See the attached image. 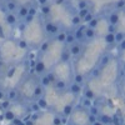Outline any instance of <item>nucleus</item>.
Returning a JSON list of instances; mask_svg holds the SVG:
<instances>
[{
	"label": "nucleus",
	"mask_w": 125,
	"mask_h": 125,
	"mask_svg": "<svg viewBox=\"0 0 125 125\" xmlns=\"http://www.w3.org/2000/svg\"><path fill=\"white\" fill-rule=\"evenodd\" d=\"M0 60H1V53H0Z\"/></svg>",
	"instance_id": "6e6d98bb"
},
{
	"label": "nucleus",
	"mask_w": 125,
	"mask_h": 125,
	"mask_svg": "<svg viewBox=\"0 0 125 125\" xmlns=\"http://www.w3.org/2000/svg\"><path fill=\"white\" fill-rule=\"evenodd\" d=\"M95 36H96V31H95V29L88 28V26H86L85 33H84V40H93Z\"/></svg>",
	"instance_id": "2eb2a0df"
},
{
	"label": "nucleus",
	"mask_w": 125,
	"mask_h": 125,
	"mask_svg": "<svg viewBox=\"0 0 125 125\" xmlns=\"http://www.w3.org/2000/svg\"><path fill=\"white\" fill-rule=\"evenodd\" d=\"M44 93H45V89L41 86L39 83H36L34 89H33V91H31V99H33V100H38L39 98L44 96Z\"/></svg>",
	"instance_id": "f03ea898"
},
{
	"label": "nucleus",
	"mask_w": 125,
	"mask_h": 125,
	"mask_svg": "<svg viewBox=\"0 0 125 125\" xmlns=\"http://www.w3.org/2000/svg\"><path fill=\"white\" fill-rule=\"evenodd\" d=\"M68 49L70 51L71 56H75V58L79 56L81 54V51H83V46H81V44L79 43V41H75L74 44H71L70 46H68Z\"/></svg>",
	"instance_id": "7ed1b4c3"
},
{
	"label": "nucleus",
	"mask_w": 125,
	"mask_h": 125,
	"mask_svg": "<svg viewBox=\"0 0 125 125\" xmlns=\"http://www.w3.org/2000/svg\"><path fill=\"white\" fill-rule=\"evenodd\" d=\"M83 95H84V98H86V99H90V100H93V99H95V93H94L90 88H84V90H83Z\"/></svg>",
	"instance_id": "aec40b11"
},
{
	"label": "nucleus",
	"mask_w": 125,
	"mask_h": 125,
	"mask_svg": "<svg viewBox=\"0 0 125 125\" xmlns=\"http://www.w3.org/2000/svg\"><path fill=\"white\" fill-rule=\"evenodd\" d=\"M34 19H35L34 16H30V15H28V16H26V18L24 19V24H25V23L28 24V23H30V21H33Z\"/></svg>",
	"instance_id": "49530a36"
},
{
	"label": "nucleus",
	"mask_w": 125,
	"mask_h": 125,
	"mask_svg": "<svg viewBox=\"0 0 125 125\" xmlns=\"http://www.w3.org/2000/svg\"><path fill=\"white\" fill-rule=\"evenodd\" d=\"M53 86H54V89H55L56 91H59V93H61V91H65V90L69 88L68 83H66L65 80H58V79L53 83Z\"/></svg>",
	"instance_id": "6e6552de"
},
{
	"label": "nucleus",
	"mask_w": 125,
	"mask_h": 125,
	"mask_svg": "<svg viewBox=\"0 0 125 125\" xmlns=\"http://www.w3.org/2000/svg\"><path fill=\"white\" fill-rule=\"evenodd\" d=\"M4 98H5V91L0 88V100H4Z\"/></svg>",
	"instance_id": "8fccbe9b"
},
{
	"label": "nucleus",
	"mask_w": 125,
	"mask_h": 125,
	"mask_svg": "<svg viewBox=\"0 0 125 125\" xmlns=\"http://www.w3.org/2000/svg\"><path fill=\"white\" fill-rule=\"evenodd\" d=\"M119 49L121 51H125V39L121 41V43H119Z\"/></svg>",
	"instance_id": "09e8293b"
},
{
	"label": "nucleus",
	"mask_w": 125,
	"mask_h": 125,
	"mask_svg": "<svg viewBox=\"0 0 125 125\" xmlns=\"http://www.w3.org/2000/svg\"><path fill=\"white\" fill-rule=\"evenodd\" d=\"M3 33H4V30H3V26L0 25V36H4V34H3Z\"/></svg>",
	"instance_id": "864d4df0"
},
{
	"label": "nucleus",
	"mask_w": 125,
	"mask_h": 125,
	"mask_svg": "<svg viewBox=\"0 0 125 125\" xmlns=\"http://www.w3.org/2000/svg\"><path fill=\"white\" fill-rule=\"evenodd\" d=\"M73 81H74V83H76V84H80V85H83V84L85 83V76L83 75V74H80V73H75L74 78H73Z\"/></svg>",
	"instance_id": "5701e85b"
},
{
	"label": "nucleus",
	"mask_w": 125,
	"mask_h": 125,
	"mask_svg": "<svg viewBox=\"0 0 125 125\" xmlns=\"http://www.w3.org/2000/svg\"><path fill=\"white\" fill-rule=\"evenodd\" d=\"M90 125H104V124H103L101 121H99V120H98V121H95V123H93V124H90Z\"/></svg>",
	"instance_id": "603ef678"
},
{
	"label": "nucleus",
	"mask_w": 125,
	"mask_h": 125,
	"mask_svg": "<svg viewBox=\"0 0 125 125\" xmlns=\"http://www.w3.org/2000/svg\"><path fill=\"white\" fill-rule=\"evenodd\" d=\"M108 33H110V34H115L116 33V26L115 25H108Z\"/></svg>",
	"instance_id": "79ce46f5"
},
{
	"label": "nucleus",
	"mask_w": 125,
	"mask_h": 125,
	"mask_svg": "<svg viewBox=\"0 0 125 125\" xmlns=\"http://www.w3.org/2000/svg\"><path fill=\"white\" fill-rule=\"evenodd\" d=\"M94 19V15H93V13H89L84 19H83V23H84V24H88L89 21H91V20Z\"/></svg>",
	"instance_id": "58836bf2"
},
{
	"label": "nucleus",
	"mask_w": 125,
	"mask_h": 125,
	"mask_svg": "<svg viewBox=\"0 0 125 125\" xmlns=\"http://www.w3.org/2000/svg\"><path fill=\"white\" fill-rule=\"evenodd\" d=\"M5 96L10 101H18L19 100V96H20V93H18L16 89H10V90H8L5 93Z\"/></svg>",
	"instance_id": "9d476101"
},
{
	"label": "nucleus",
	"mask_w": 125,
	"mask_h": 125,
	"mask_svg": "<svg viewBox=\"0 0 125 125\" xmlns=\"http://www.w3.org/2000/svg\"><path fill=\"white\" fill-rule=\"evenodd\" d=\"M19 5L16 0H6L5 1V11L6 13H16Z\"/></svg>",
	"instance_id": "39448f33"
},
{
	"label": "nucleus",
	"mask_w": 125,
	"mask_h": 125,
	"mask_svg": "<svg viewBox=\"0 0 125 125\" xmlns=\"http://www.w3.org/2000/svg\"><path fill=\"white\" fill-rule=\"evenodd\" d=\"M89 13H91L90 11V8H85V9H81V10H79V11H78V15L81 18V19H84Z\"/></svg>",
	"instance_id": "2f4dec72"
},
{
	"label": "nucleus",
	"mask_w": 125,
	"mask_h": 125,
	"mask_svg": "<svg viewBox=\"0 0 125 125\" xmlns=\"http://www.w3.org/2000/svg\"><path fill=\"white\" fill-rule=\"evenodd\" d=\"M34 69H35V74H38V75L46 74V73H45V70H46V69H45V64H44L41 60H36Z\"/></svg>",
	"instance_id": "f8f14e48"
},
{
	"label": "nucleus",
	"mask_w": 125,
	"mask_h": 125,
	"mask_svg": "<svg viewBox=\"0 0 125 125\" xmlns=\"http://www.w3.org/2000/svg\"><path fill=\"white\" fill-rule=\"evenodd\" d=\"M29 15L34 16V18L38 15V8H36V5H30L29 6Z\"/></svg>",
	"instance_id": "473e14b6"
},
{
	"label": "nucleus",
	"mask_w": 125,
	"mask_h": 125,
	"mask_svg": "<svg viewBox=\"0 0 125 125\" xmlns=\"http://www.w3.org/2000/svg\"><path fill=\"white\" fill-rule=\"evenodd\" d=\"M36 3L43 6V5H48L49 4V0H36Z\"/></svg>",
	"instance_id": "de8ad7c7"
},
{
	"label": "nucleus",
	"mask_w": 125,
	"mask_h": 125,
	"mask_svg": "<svg viewBox=\"0 0 125 125\" xmlns=\"http://www.w3.org/2000/svg\"><path fill=\"white\" fill-rule=\"evenodd\" d=\"M85 25L84 24H81L80 26H78V28H75V30H74V36H75V40L76 41H83L84 40V33H85Z\"/></svg>",
	"instance_id": "20e7f679"
},
{
	"label": "nucleus",
	"mask_w": 125,
	"mask_h": 125,
	"mask_svg": "<svg viewBox=\"0 0 125 125\" xmlns=\"http://www.w3.org/2000/svg\"><path fill=\"white\" fill-rule=\"evenodd\" d=\"M125 6V0H119V1L115 4V8L116 9H121V8H124Z\"/></svg>",
	"instance_id": "37998d69"
},
{
	"label": "nucleus",
	"mask_w": 125,
	"mask_h": 125,
	"mask_svg": "<svg viewBox=\"0 0 125 125\" xmlns=\"http://www.w3.org/2000/svg\"><path fill=\"white\" fill-rule=\"evenodd\" d=\"M18 45L21 48V49H26L28 48V44H26V41H24V40H20L19 43H18Z\"/></svg>",
	"instance_id": "c03bdc74"
},
{
	"label": "nucleus",
	"mask_w": 125,
	"mask_h": 125,
	"mask_svg": "<svg viewBox=\"0 0 125 125\" xmlns=\"http://www.w3.org/2000/svg\"><path fill=\"white\" fill-rule=\"evenodd\" d=\"M124 39H125V34L121 33V31H116V33H115V43L119 44V43H121Z\"/></svg>",
	"instance_id": "7c9ffc66"
},
{
	"label": "nucleus",
	"mask_w": 125,
	"mask_h": 125,
	"mask_svg": "<svg viewBox=\"0 0 125 125\" xmlns=\"http://www.w3.org/2000/svg\"><path fill=\"white\" fill-rule=\"evenodd\" d=\"M119 19H120V16H119V13H118V11L110 13V15H109V24L116 26L118 23H119Z\"/></svg>",
	"instance_id": "dca6fc26"
},
{
	"label": "nucleus",
	"mask_w": 125,
	"mask_h": 125,
	"mask_svg": "<svg viewBox=\"0 0 125 125\" xmlns=\"http://www.w3.org/2000/svg\"><path fill=\"white\" fill-rule=\"evenodd\" d=\"M75 36H74V31H66V38H65V41H64V45L65 46H70L71 44L75 43Z\"/></svg>",
	"instance_id": "4468645a"
},
{
	"label": "nucleus",
	"mask_w": 125,
	"mask_h": 125,
	"mask_svg": "<svg viewBox=\"0 0 125 125\" xmlns=\"http://www.w3.org/2000/svg\"><path fill=\"white\" fill-rule=\"evenodd\" d=\"M69 93H71L74 96H78L79 94H81V91H83V85H80V84H76V83H74V81H71L70 84H69Z\"/></svg>",
	"instance_id": "423d86ee"
},
{
	"label": "nucleus",
	"mask_w": 125,
	"mask_h": 125,
	"mask_svg": "<svg viewBox=\"0 0 125 125\" xmlns=\"http://www.w3.org/2000/svg\"><path fill=\"white\" fill-rule=\"evenodd\" d=\"M109 61H110V56L106 54V55H103L101 56V59H100V65L101 66H104V65H106V64H109Z\"/></svg>",
	"instance_id": "72a5a7b5"
},
{
	"label": "nucleus",
	"mask_w": 125,
	"mask_h": 125,
	"mask_svg": "<svg viewBox=\"0 0 125 125\" xmlns=\"http://www.w3.org/2000/svg\"><path fill=\"white\" fill-rule=\"evenodd\" d=\"M98 120L101 121L104 125H111V118L109 115H106V114H100L98 116Z\"/></svg>",
	"instance_id": "412c9836"
},
{
	"label": "nucleus",
	"mask_w": 125,
	"mask_h": 125,
	"mask_svg": "<svg viewBox=\"0 0 125 125\" xmlns=\"http://www.w3.org/2000/svg\"><path fill=\"white\" fill-rule=\"evenodd\" d=\"M71 113H73V105L71 104H66V105L64 106V109H62V115L69 118L71 115Z\"/></svg>",
	"instance_id": "c85d7f7f"
},
{
	"label": "nucleus",
	"mask_w": 125,
	"mask_h": 125,
	"mask_svg": "<svg viewBox=\"0 0 125 125\" xmlns=\"http://www.w3.org/2000/svg\"><path fill=\"white\" fill-rule=\"evenodd\" d=\"M70 59H71V54H70L68 46H65L60 53V60H61V62H69Z\"/></svg>",
	"instance_id": "ddd939ff"
},
{
	"label": "nucleus",
	"mask_w": 125,
	"mask_h": 125,
	"mask_svg": "<svg viewBox=\"0 0 125 125\" xmlns=\"http://www.w3.org/2000/svg\"><path fill=\"white\" fill-rule=\"evenodd\" d=\"M39 84L43 86L44 89L49 88L53 85V81L50 80V78L48 76V74H43V75H40V79H39Z\"/></svg>",
	"instance_id": "9b49d317"
},
{
	"label": "nucleus",
	"mask_w": 125,
	"mask_h": 125,
	"mask_svg": "<svg viewBox=\"0 0 125 125\" xmlns=\"http://www.w3.org/2000/svg\"><path fill=\"white\" fill-rule=\"evenodd\" d=\"M123 73H124V74H125V64L123 65Z\"/></svg>",
	"instance_id": "5fc2aeb1"
},
{
	"label": "nucleus",
	"mask_w": 125,
	"mask_h": 125,
	"mask_svg": "<svg viewBox=\"0 0 125 125\" xmlns=\"http://www.w3.org/2000/svg\"><path fill=\"white\" fill-rule=\"evenodd\" d=\"M88 114H91V115H95V116H99L100 115V108L95 104H93V105L88 109Z\"/></svg>",
	"instance_id": "b1692460"
},
{
	"label": "nucleus",
	"mask_w": 125,
	"mask_h": 125,
	"mask_svg": "<svg viewBox=\"0 0 125 125\" xmlns=\"http://www.w3.org/2000/svg\"><path fill=\"white\" fill-rule=\"evenodd\" d=\"M3 116H4V119H5V120H8V121H13V120L16 118L15 113H14L11 109H9V110L4 111V113H3Z\"/></svg>",
	"instance_id": "6ab92c4d"
},
{
	"label": "nucleus",
	"mask_w": 125,
	"mask_h": 125,
	"mask_svg": "<svg viewBox=\"0 0 125 125\" xmlns=\"http://www.w3.org/2000/svg\"><path fill=\"white\" fill-rule=\"evenodd\" d=\"M11 123H13V125H26L24 120H21V119L18 118V116H16V118H15V119H14Z\"/></svg>",
	"instance_id": "ea45409f"
},
{
	"label": "nucleus",
	"mask_w": 125,
	"mask_h": 125,
	"mask_svg": "<svg viewBox=\"0 0 125 125\" xmlns=\"http://www.w3.org/2000/svg\"><path fill=\"white\" fill-rule=\"evenodd\" d=\"M65 38H66V31L65 30H61L60 33L54 38L55 41H58V43H61V44H64V41H65Z\"/></svg>",
	"instance_id": "a878e982"
},
{
	"label": "nucleus",
	"mask_w": 125,
	"mask_h": 125,
	"mask_svg": "<svg viewBox=\"0 0 125 125\" xmlns=\"http://www.w3.org/2000/svg\"><path fill=\"white\" fill-rule=\"evenodd\" d=\"M85 8H89V3L86 1V0H80V1L78 3V9L81 10V9H85Z\"/></svg>",
	"instance_id": "f704fd0d"
},
{
	"label": "nucleus",
	"mask_w": 125,
	"mask_h": 125,
	"mask_svg": "<svg viewBox=\"0 0 125 125\" xmlns=\"http://www.w3.org/2000/svg\"><path fill=\"white\" fill-rule=\"evenodd\" d=\"M29 110H30V113H40L41 114V108L39 106V104L36 103V100H33L30 103Z\"/></svg>",
	"instance_id": "4be33fe9"
},
{
	"label": "nucleus",
	"mask_w": 125,
	"mask_h": 125,
	"mask_svg": "<svg viewBox=\"0 0 125 125\" xmlns=\"http://www.w3.org/2000/svg\"><path fill=\"white\" fill-rule=\"evenodd\" d=\"M104 41H105V44H108V45L116 44V43H115V34L106 33L105 35H104Z\"/></svg>",
	"instance_id": "f3484780"
},
{
	"label": "nucleus",
	"mask_w": 125,
	"mask_h": 125,
	"mask_svg": "<svg viewBox=\"0 0 125 125\" xmlns=\"http://www.w3.org/2000/svg\"><path fill=\"white\" fill-rule=\"evenodd\" d=\"M11 105H13V101H10L9 99H4V100H1V103H0V109H1V111L4 113V111H6V110H9L10 108H11Z\"/></svg>",
	"instance_id": "a211bd4d"
},
{
	"label": "nucleus",
	"mask_w": 125,
	"mask_h": 125,
	"mask_svg": "<svg viewBox=\"0 0 125 125\" xmlns=\"http://www.w3.org/2000/svg\"><path fill=\"white\" fill-rule=\"evenodd\" d=\"M36 103L39 104V106L41 108V110H44V109H48V101L45 99V96H41L36 100Z\"/></svg>",
	"instance_id": "cd10ccee"
},
{
	"label": "nucleus",
	"mask_w": 125,
	"mask_h": 125,
	"mask_svg": "<svg viewBox=\"0 0 125 125\" xmlns=\"http://www.w3.org/2000/svg\"><path fill=\"white\" fill-rule=\"evenodd\" d=\"M18 21H19V19H18L16 14H14V13H6V14H5V23H6L9 26L16 25Z\"/></svg>",
	"instance_id": "1a4fd4ad"
},
{
	"label": "nucleus",
	"mask_w": 125,
	"mask_h": 125,
	"mask_svg": "<svg viewBox=\"0 0 125 125\" xmlns=\"http://www.w3.org/2000/svg\"><path fill=\"white\" fill-rule=\"evenodd\" d=\"M29 15V6L25 5H19L18 10H16V16L19 20H24L26 16Z\"/></svg>",
	"instance_id": "0eeeda50"
},
{
	"label": "nucleus",
	"mask_w": 125,
	"mask_h": 125,
	"mask_svg": "<svg viewBox=\"0 0 125 125\" xmlns=\"http://www.w3.org/2000/svg\"><path fill=\"white\" fill-rule=\"evenodd\" d=\"M34 123H35V121H33V120H26V121H25L26 125H34Z\"/></svg>",
	"instance_id": "3c124183"
},
{
	"label": "nucleus",
	"mask_w": 125,
	"mask_h": 125,
	"mask_svg": "<svg viewBox=\"0 0 125 125\" xmlns=\"http://www.w3.org/2000/svg\"><path fill=\"white\" fill-rule=\"evenodd\" d=\"M50 13H51V8H50L49 4L41 6V14H43V16L48 18V16H50Z\"/></svg>",
	"instance_id": "c756f323"
},
{
	"label": "nucleus",
	"mask_w": 125,
	"mask_h": 125,
	"mask_svg": "<svg viewBox=\"0 0 125 125\" xmlns=\"http://www.w3.org/2000/svg\"><path fill=\"white\" fill-rule=\"evenodd\" d=\"M91 105H93V103H91V100H90V99H86V98L83 99V108L89 109Z\"/></svg>",
	"instance_id": "e433bc0d"
},
{
	"label": "nucleus",
	"mask_w": 125,
	"mask_h": 125,
	"mask_svg": "<svg viewBox=\"0 0 125 125\" xmlns=\"http://www.w3.org/2000/svg\"><path fill=\"white\" fill-rule=\"evenodd\" d=\"M53 125H62V123H61V115H55L53 118Z\"/></svg>",
	"instance_id": "4c0bfd02"
},
{
	"label": "nucleus",
	"mask_w": 125,
	"mask_h": 125,
	"mask_svg": "<svg viewBox=\"0 0 125 125\" xmlns=\"http://www.w3.org/2000/svg\"><path fill=\"white\" fill-rule=\"evenodd\" d=\"M98 24H99V19H96V18H94L91 21H89L88 23V28H93V29H95L96 26H98Z\"/></svg>",
	"instance_id": "c9c22d12"
},
{
	"label": "nucleus",
	"mask_w": 125,
	"mask_h": 125,
	"mask_svg": "<svg viewBox=\"0 0 125 125\" xmlns=\"http://www.w3.org/2000/svg\"><path fill=\"white\" fill-rule=\"evenodd\" d=\"M83 24V19L79 16V15H74V16H71V25L74 26V28H78Z\"/></svg>",
	"instance_id": "393cba45"
},
{
	"label": "nucleus",
	"mask_w": 125,
	"mask_h": 125,
	"mask_svg": "<svg viewBox=\"0 0 125 125\" xmlns=\"http://www.w3.org/2000/svg\"><path fill=\"white\" fill-rule=\"evenodd\" d=\"M100 75V73H99V69L96 68V69H94L93 70V73H91V76H94V78H98Z\"/></svg>",
	"instance_id": "a18cd8bd"
},
{
	"label": "nucleus",
	"mask_w": 125,
	"mask_h": 125,
	"mask_svg": "<svg viewBox=\"0 0 125 125\" xmlns=\"http://www.w3.org/2000/svg\"><path fill=\"white\" fill-rule=\"evenodd\" d=\"M95 121H98V116L91 115V114H88V123L89 124H93V123H95Z\"/></svg>",
	"instance_id": "a19ab883"
},
{
	"label": "nucleus",
	"mask_w": 125,
	"mask_h": 125,
	"mask_svg": "<svg viewBox=\"0 0 125 125\" xmlns=\"http://www.w3.org/2000/svg\"><path fill=\"white\" fill-rule=\"evenodd\" d=\"M44 31H45V34L48 38L50 39H54L59 33H60V26L55 23H51V21H45L44 24Z\"/></svg>",
	"instance_id": "f257e3e1"
},
{
	"label": "nucleus",
	"mask_w": 125,
	"mask_h": 125,
	"mask_svg": "<svg viewBox=\"0 0 125 125\" xmlns=\"http://www.w3.org/2000/svg\"><path fill=\"white\" fill-rule=\"evenodd\" d=\"M49 46H50V40H45V41H43L41 43V45H40V54H44V53H46L48 51V49H49Z\"/></svg>",
	"instance_id": "bb28decb"
}]
</instances>
